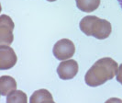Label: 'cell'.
Here are the masks:
<instances>
[{"label": "cell", "instance_id": "1", "mask_svg": "<svg viewBox=\"0 0 122 103\" xmlns=\"http://www.w3.org/2000/svg\"><path fill=\"white\" fill-rule=\"evenodd\" d=\"M117 64L110 57H104L97 61L86 72L85 81L89 87H99L114 78L117 74Z\"/></svg>", "mask_w": 122, "mask_h": 103}, {"label": "cell", "instance_id": "2", "mask_svg": "<svg viewBox=\"0 0 122 103\" xmlns=\"http://www.w3.org/2000/svg\"><path fill=\"white\" fill-rule=\"evenodd\" d=\"M80 30L87 36H93L98 40L108 38L112 31V26L107 19L96 16H86L80 21Z\"/></svg>", "mask_w": 122, "mask_h": 103}, {"label": "cell", "instance_id": "3", "mask_svg": "<svg viewBox=\"0 0 122 103\" xmlns=\"http://www.w3.org/2000/svg\"><path fill=\"white\" fill-rule=\"evenodd\" d=\"M53 55L58 60H66L73 57L75 53V46L69 39H61L53 46Z\"/></svg>", "mask_w": 122, "mask_h": 103}, {"label": "cell", "instance_id": "4", "mask_svg": "<svg viewBox=\"0 0 122 103\" xmlns=\"http://www.w3.org/2000/svg\"><path fill=\"white\" fill-rule=\"evenodd\" d=\"M14 22L7 15H1L0 17V44L9 45L14 40L13 36Z\"/></svg>", "mask_w": 122, "mask_h": 103}, {"label": "cell", "instance_id": "5", "mask_svg": "<svg viewBox=\"0 0 122 103\" xmlns=\"http://www.w3.org/2000/svg\"><path fill=\"white\" fill-rule=\"evenodd\" d=\"M18 57L9 45H0V69L7 70L17 64Z\"/></svg>", "mask_w": 122, "mask_h": 103}, {"label": "cell", "instance_id": "6", "mask_svg": "<svg viewBox=\"0 0 122 103\" xmlns=\"http://www.w3.org/2000/svg\"><path fill=\"white\" fill-rule=\"evenodd\" d=\"M78 64L73 59L63 61L59 65L57 68V74L59 77L62 80H69L73 79L78 73Z\"/></svg>", "mask_w": 122, "mask_h": 103}, {"label": "cell", "instance_id": "7", "mask_svg": "<svg viewBox=\"0 0 122 103\" xmlns=\"http://www.w3.org/2000/svg\"><path fill=\"white\" fill-rule=\"evenodd\" d=\"M17 88V82L12 76H2L0 77V92L2 96H8Z\"/></svg>", "mask_w": 122, "mask_h": 103}, {"label": "cell", "instance_id": "8", "mask_svg": "<svg viewBox=\"0 0 122 103\" xmlns=\"http://www.w3.org/2000/svg\"><path fill=\"white\" fill-rule=\"evenodd\" d=\"M76 6L81 11L91 13L97 10L100 5V0H75Z\"/></svg>", "mask_w": 122, "mask_h": 103}, {"label": "cell", "instance_id": "9", "mask_svg": "<svg viewBox=\"0 0 122 103\" xmlns=\"http://www.w3.org/2000/svg\"><path fill=\"white\" fill-rule=\"evenodd\" d=\"M47 99H53L51 92L47 89H39L30 96V103H42Z\"/></svg>", "mask_w": 122, "mask_h": 103}, {"label": "cell", "instance_id": "10", "mask_svg": "<svg viewBox=\"0 0 122 103\" xmlns=\"http://www.w3.org/2000/svg\"><path fill=\"white\" fill-rule=\"evenodd\" d=\"M6 103H28V97L22 90H15L7 96Z\"/></svg>", "mask_w": 122, "mask_h": 103}, {"label": "cell", "instance_id": "11", "mask_svg": "<svg viewBox=\"0 0 122 103\" xmlns=\"http://www.w3.org/2000/svg\"><path fill=\"white\" fill-rule=\"evenodd\" d=\"M117 81L122 85V64L118 66V71L117 74Z\"/></svg>", "mask_w": 122, "mask_h": 103}, {"label": "cell", "instance_id": "12", "mask_svg": "<svg viewBox=\"0 0 122 103\" xmlns=\"http://www.w3.org/2000/svg\"><path fill=\"white\" fill-rule=\"evenodd\" d=\"M105 103H122V99L118 98H110Z\"/></svg>", "mask_w": 122, "mask_h": 103}, {"label": "cell", "instance_id": "13", "mask_svg": "<svg viewBox=\"0 0 122 103\" xmlns=\"http://www.w3.org/2000/svg\"><path fill=\"white\" fill-rule=\"evenodd\" d=\"M42 103H55V102L53 101V99H47V100L43 101Z\"/></svg>", "mask_w": 122, "mask_h": 103}, {"label": "cell", "instance_id": "14", "mask_svg": "<svg viewBox=\"0 0 122 103\" xmlns=\"http://www.w3.org/2000/svg\"><path fill=\"white\" fill-rule=\"evenodd\" d=\"M117 2H118V4H119V6H120V7H121L122 9V0H117Z\"/></svg>", "mask_w": 122, "mask_h": 103}, {"label": "cell", "instance_id": "15", "mask_svg": "<svg viewBox=\"0 0 122 103\" xmlns=\"http://www.w3.org/2000/svg\"><path fill=\"white\" fill-rule=\"evenodd\" d=\"M47 1H49V2H54L56 0H47Z\"/></svg>", "mask_w": 122, "mask_h": 103}]
</instances>
